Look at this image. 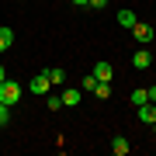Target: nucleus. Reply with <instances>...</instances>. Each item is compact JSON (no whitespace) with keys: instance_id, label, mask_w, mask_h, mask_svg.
<instances>
[{"instance_id":"nucleus-10","label":"nucleus","mask_w":156,"mask_h":156,"mask_svg":"<svg viewBox=\"0 0 156 156\" xmlns=\"http://www.w3.org/2000/svg\"><path fill=\"white\" fill-rule=\"evenodd\" d=\"M11 45H14V31L11 28H0V52H7Z\"/></svg>"},{"instance_id":"nucleus-2","label":"nucleus","mask_w":156,"mask_h":156,"mask_svg":"<svg viewBox=\"0 0 156 156\" xmlns=\"http://www.w3.org/2000/svg\"><path fill=\"white\" fill-rule=\"evenodd\" d=\"M132 38L139 42V45H149V42L156 38V31L149 28V24H139V21H135V24H132Z\"/></svg>"},{"instance_id":"nucleus-16","label":"nucleus","mask_w":156,"mask_h":156,"mask_svg":"<svg viewBox=\"0 0 156 156\" xmlns=\"http://www.w3.org/2000/svg\"><path fill=\"white\" fill-rule=\"evenodd\" d=\"M94 87H97V76H94V73L83 76V87H80V90H94Z\"/></svg>"},{"instance_id":"nucleus-12","label":"nucleus","mask_w":156,"mask_h":156,"mask_svg":"<svg viewBox=\"0 0 156 156\" xmlns=\"http://www.w3.org/2000/svg\"><path fill=\"white\" fill-rule=\"evenodd\" d=\"M45 104H49V111H59V108H62V97L49 90V94H45Z\"/></svg>"},{"instance_id":"nucleus-18","label":"nucleus","mask_w":156,"mask_h":156,"mask_svg":"<svg viewBox=\"0 0 156 156\" xmlns=\"http://www.w3.org/2000/svg\"><path fill=\"white\" fill-rule=\"evenodd\" d=\"M146 94H149V104H156V87H146Z\"/></svg>"},{"instance_id":"nucleus-17","label":"nucleus","mask_w":156,"mask_h":156,"mask_svg":"<svg viewBox=\"0 0 156 156\" xmlns=\"http://www.w3.org/2000/svg\"><path fill=\"white\" fill-rule=\"evenodd\" d=\"M87 7H94V11H101V7H108V0H87Z\"/></svg>"},{"instance_id":"nucleus-6","label":"nucleus","mask_w":156,"mask_h":156,"mask_svg":"<svg viewBox=\"0 0 156 156\" xmlns=\"http://www.w3.org/2000/svg\"><path fill=\"white\" fill-rule=\"evenodd\" d=\"M111 153L115 156H128V153H132V142H128L125 135H115V139H111Z\"/></svg>"},{"instance_id":"nucleus-4","label":"nucleus","mask_w":156,"mask_h":156,"mask_svg":"<svg viewBox=\"0 0 156 156\" xmlns=\"http://www.w3.org/2000/svg\"><path fill=\"white\" fill-rule=\"evenodd\" d=\"M132 66H135V69H149V66H153V56H149V49H146V45H142V49H135Z\"/></svg>"},{"instance_id":"nucleus-21","label":"nucleus","mask_w":156,"mask_h":156,"mask_svg":"<svg viewBox=\"0 0 156 156\" xmlns=\"http://www.w3.org/2000/svg\"><path fill=\"white\" fill-rule=\"evenodd\" d=\"M153 135H156V122H153Z\"/></svg>"},{"instance_id":"nucleus-8","label":"nucleus","mask_w":156,"mask_h":156,"mask_svg":"<svg viewBox=\"0 0 156 156\" xmlns=\"http://www.w3.org/2000/svg\"><path fill=\"white\" fill-rule=\"evenodd\" d=\"M94 76H97V80H104V83H111V76H115L111 62H97V66H94Z\"/></svg>"},{"instance_id":"nucleus-15","label":"nucleus","mask_w":156,"mask_h":156,"mask_svg":"<svg viewBox=\"0 0 156 156\" xmlns=\"http://www.w3.org/2000/svg\"><path fill=\"white\" fill-rule=\"evenodd\" d=\"M7 122H11V108H7V104H4V101H0V128H4Z\"/></svg>"},{"instance_id":"nucleus-20","label":"nucleus","mask_w":156,"mask_h":156,"mask_svg":"<svg viewBox=\"0 0 156 156\" xmlns=\"http://www.w3.org/2000/svg\"><path fill=\"white\" fill-rule=\"evenodd\" d=\"M73 4H76V7H87V0H73Z\"/></svg>"},{"instance_id":"nucleus-9","label":"nucleus","mask_w":156,"mask_h":156,"mask_svg":"<svg viewBox=\"0 0 156 156\" xmlns=\"http://www.w3.org/2000/svg\"><path fill=\"white\" fill-rule=\"evenodd\" d=\"M59 97H62V108H76L80 104V90H62Z\"/></svg>"},{"instance_id":"nucleus-5","label":"nucleus","mask_w":156,"mask_h":156,"mask_svg":"<svg viewBox=\"0 0 156 156\" xmlns=\"http://www.w3.org/2000/svg\"><path fill=\"white\" fill-rule=\"evenodd\" d=\"M42 73H45V76H49V83H52V90L66 83V69H62V66H52V69H42Z\"/></svg>"},{"instance_id":"nucleus-19","label":"nucleus","mask_w":156,"mask_h":156,"mask_svg":"<svg viewBox=\"0 0 156 156\" xmlns=\"http://www.w3.org/2000/svg\"><path fill=\"white\" fill-rule=\"evenodd\" d=\"M4 80H7V69H4V62H0V83H4Z\"/></svg>"},{"instance_id":"nucleus-13","label":"nucleus","mask_w":156,"mask_h":156,"mask_svg":"<svg viewBox=\"0 0 156 156\" xmlns=\"http://www.w3.org/2000/svg\"><path fill=\"white\" fill-rule=\"evenodd\" d=\"M94 94L104 101V97H111V83H104V80H97V87H94Z\"/></svg>"},{"instance_id":"nucleus-7","label":"nucleus","mask_w":156,"mask_h":156,"mask_svg":"<svg viewBox=\"0 0 156 156\" xmlns=\"http://www.w3.org/2000/svg\"><path fill=\"white\" fill-rule=\"evenodd\" d=\"M139 122H146V125L156 122V104H149V101H146V104H139Z\"/></svg>"},{"instance_id":"nucleus-3","label":"nucleus","mask_w":156,"mask_h":156,"mask_svg":"<svg viewBox=\"0 0 156 156\" xmlns=\"http://www.w3.org/2000/svg\"><path fill=\"white\" fill-rule=\"evenodd\" d=\"M49 90H52V83H49V76H45V73L31 76V83H28V94H38V97H45Z\"/></svg>"},{"instance_id":"nucleus-14","label":"nucleus","mask_w":156,"mask_h":156,"mask_svg":"<svg viewBox=\"0 0 156 156\" xmlns=\"http://www.w3.org/2000/svg\"><path fill=\"white\" fill-rule=\"evenodd\" d=\"M146 101H149V94H146V90H132V104H135V108L146 104Z\"/></svg>"},{"instance_id":"nucleus-1","label":"nucleus","mask_w":156,"mask_h":156,"mask_svg":"<svg viewBox=\"0 0 156 156\" xmlns=\"http://www.w3.org/2000/svg\"><path fill=\"white\" fill-rule=\"evenodd\" d=\"M21 83H17V80H4V83H0V101H4L7 108H14L17 101H21Z\"/></svg>"},{"instance_id":"nucleus-11","label":"nucleus","mask_w":156,"mask_h":156,"mask_svg":"<svg viewBox=\"0 0 156 156\" xmlns=\"http://www.w3.org/2000/svg\"><path fill=\"white\" fill-rule=\"evenodd\" d=\"M118 24L122 28H132L135 24V11H118Z\"/></svg>"}]
</instances>
